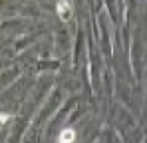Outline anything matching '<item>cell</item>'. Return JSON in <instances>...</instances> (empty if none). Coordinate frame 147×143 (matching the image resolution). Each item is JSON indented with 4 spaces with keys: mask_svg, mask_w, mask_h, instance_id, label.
Here are the masks:
<instances>
[{
    "mask_svg": "<svg viewBox=\"0 0 147 143\" xmlns=\"http://www.w3.org/2000/svg\"><path fill=\"white\" fill-rule=\"evenodd\" d=\"M56 10H58V16H60V20L62 22H66V20H70L72 18V4L68 2V0H58V6H56Z\"/></svg>",
    "mask_w": 147,
    "mask_h": 143,
    "instance_id": "cell-1",
    "label": "cell"
},
{
    "mask_svg": "<svg viewBox=\"0 0 147 143\" xmlns=\"http://www.w3.org/2000/svg\"><path fill=\"white\" fill-rule=\"evenodd\" d=\"M58 143H76V129H72V127L62 129L58 135Z\"/></svg>",
    "mask_w": 147,
    "mask_h": 143,
    "instance_id": "cell-2",
    "label": "cell"
}]
</instances>
